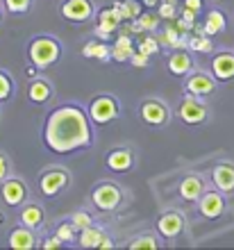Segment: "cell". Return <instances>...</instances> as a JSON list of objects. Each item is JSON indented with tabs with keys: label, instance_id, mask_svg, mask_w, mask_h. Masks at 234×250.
<instances>
[{
	"label": "cell",
	"instance_id": "cell-1",
	"mask_svg": "<svg viewBox=\"0 0 234 250\" xmlns=\"http://www.w3.org/2000/svg\"><path fill=\"white\" fill-rule=\"evenodd\" d=\"M46 146L52 152H73L91 144V127L86 114L73 105L59 107L48 116L43 130Z\"/></svg>",
	"mask_w": 234,
	"mask_h": 250
},
{
	"label": "cell",
	"instance_id": "cell-2",
	"mask_svg": "<svg viewBox=\"0 0 234 250\" xmlns=\"http://www.w3.org/2000/svg\"><path fill=\"white\" fill-rule=\"evenodd\" d=\"M62 55V46L50 37H39L30 43V60L37 68H46V66L55 64Z\"/></svg>",
	"mask_w": 234,
	"mask_h": 250
},
{
	"label": "cell",
	"instance_id": "cell-3",
	"mask_svg": "<svg viewBox=\"0 0 234 250\" xmlns=\"http://www.w3.org/2000/svg\"><path fill=\"white\" fill-rule=\"evenodd\" d=\"M180 119H182L184 123H191V125L202 123V121L207 119V107L198 100V96L189 93L187 98L182 100V105H180Z\"/></svg>",
	"mask_w": 234,
	"mask_h": 250
},
{
	"label": "cell",
	"instance_id": "cell-4",
	"mask_svg": "<svg viewBox=\"0 0 234 250\" xmlns=\"http://www.w3.org/2000/svg\"><path fill=\"white\" fill-rule=\"evenodd\" d=\"M118 114V105L114 98H107V96H100L91 103L89 107V116H91L96 123H109L111 119H116Z\"/></svg>",
	"mask_w": 234,
	"mask_h": 250
},
{
	"label": "cell",
	"instance_id": "cell-5",
	"mask_svg": "<svg viewBox=\"0 0 234 250\" xmlns=\"http://www.w3.org/2000/svg\"><path fill=\"white\" fill-rule=\"evenodd\" d=\"M118 203H121V191H118V187L100 185L96 191H93V205H96L98 209L111 211L118 207Z\"/></svg>",
	"mask_w": 234,
	"mask_h": 250
},
{
	"label": "cell",
	"instance_id": "cell-6",
	"mask_svg": "<svg viewBox=\"0 0 234 250\" xmlns=\"http://www.w3.org/2000/svg\"><path fill=\"white\" fill-rule=\"evenodd\" d=\"M91 2L89 0H66L64 7H62V16L68 21H75V23H82V21L91 19Z\"/></svg>",
	"mask_w": 234,
	"mask_h": 250
},
{
	"label": "cell",
	"instance_id": "cell-7",
	"mask_svg": "<svg viewBox=\"0 0 234 250\" xmlns=\"http://www.w3.org/2000/svg\"><path fill=\"white\" fill-rule=\"evenodd\" d=\"M223 209H225V200L218 191H207L205 196H200V214L205 218L221 216Z\"/></svg>",
	"mask_w": 234,
	"mask_h": 250
},
{
	"label": "cell",
	"instance_id": "cell-8",
	"mask_svg": "<svg viewBox=\"0 0 234 250\" xmlns=\"http://www.w3.org/2000/svg\"><path fill=\"white\" fill-rule=\"evenodd\" d=\"M141 116H143V121L150 125H162L170 114L159 100H146L141 105Z\"/></svg>",
	"mask_w": 234,
	"mask_h": 250
},
{
	"label": "cell",
	"instance_id": "cell-9",
	"mask_svg": "<svg viewBox=\"0 0 234 250\" xmlns=\"http://www.w3.org/2000/svg\"><path fill=\"white\" fill-rule=\"evenodd\" d=\"M212 73L216 80H232L234 78V55L232 53H221L216 55L212 62Z\"/></svg>",
	"mask_w": 234,
	"mask_h": 250
},
{
	"label": "cell",
	"instance_id": "cell-10",
	"mask_svg": "<svg viewBox=\"0 0 234 250\" xmlns=\"http://www.w3.org/2000/svg\"><path fill=\"white\" fill-rule=\"evenodd\" d=\"M182 228H184V221L180 214H175V211H169V214H164V216L157 221V230L162 232L166 239L177 237V234L182 232Z\"/></svg>",
	"mask_w": 234,
	"mask_h": 250
},
{
	"label": "cell",
	"instance_id": "cell-11",
	"mask_svg": "<svg viewBox=\"0 0 234 250\" xmlns=\"http://www.w3.org/2000/svg\"><path fill=\"white\" fill-rule=\"evenodd\" d=\"M2 198H5V203L12 205V207L21 205L27 198L25 185L19 182V180H5V185H2Z\"/></svg>",
	"mask_w": 234,
	"mask_h": 250
},
{
	"label": "cell",
	"instance_id": "cell-12",
	"mask_svg": "<svg viewBox=\"0 0 234 250\" xmlns=\"http://www.w3.org/2000/svg\"><path fill=\"white\" fill-rule=\"evenodd\" d=\"M214 185L223 193H232L234 191V166L232 164H218L214 168Z\"/></svg>",
	"mask_w": 234,
	"mask_h": 250
},
{
	"label": "cell",
	"instance_id": "cell-13",
	"mask_svg": "<svg viewBox=\"0 0 234 250\" xmlns=\"http://www.w3.org/2000/svg\"><path fill=\"white\" fill-rule=\"evenodd\" d=\"M214 80L209 78V75H205V73H195V75H191V78L187 80V89L189 93H193V96H209V93L214 91Z\"/></svg>",
	"mask_w": 234,
	"mask_h": 250
},
{
	"label": "cell",
	"instance_id": "cell-14",
	"mask_svg": "<svg viewBox=\"0 0 234 250\" xmlns=\"http://www.w3.org/2000/svg\"><path fill=\"white\" fill-rule=\"evenodd\" d=\"M32 228H27V225H21V228H16V230L12 232V237H9V246L16 250H30L37 246V239H34Z\"/></svg>",
	"mask_w": 234,
	"mask_h": 250
},
{
	"label": "cell",
	"instance_id": "cell-15",
	"mask_svg": "<svg viewBox=\"0 0 234 250\" xmlns=\"http://www.w3.org/2000/svg\"><path fill=\"white\" fill-rule=\"evenodd\" d=\"M66 185V173L64 171H50L41 178V191L46 196H55L59 189H64Z\"/></svg>",
	"mask_w": 234,
	"mask_h": 250
},
{
	"label": "cell",
	"instance_id": "cell-16",
	"mask_svg": "<svg viewBox=\"0 0 234 250\" xmlns=\"http://www.w3.org/2000/svg\"><path fill=\"white\" fill-rule=\"evenodd\" d=\"M180 196L184 200H198L202 196V180L198 175H189V178L182 180L180 185Z\"/></svg>",
	"mask_w": 234,
	"mask_h": 250
},
{
	"label": "cell",
	"instance_id": "cell-17",
	"mask_svg": "<svg viewBox=\"0 0 234 250\" xmlns=\"http://www.w3.org/2000/svg\"><path fill=\"white\" fill-rule=\"evenodd\" d=\"M193 68V60L187 53H173L169 60V71L173 75H187Z\"/></svg>",
	"mask_w": 234,
	"mask_h": 250
},
{
	"label": "cell",
	"instance_id": "cell-18",
	"mask_svg": "<svg viewBox=\"0 0 234 250\" xmlns=\"http://www.w3.org/2000/svg\"><path fill=\"white\" fill-rule=\"evenodd\" d=\"M107 166L111 171H128L132 168V152L128 150H114L107 155Z\"/></svg>",
	"mask_w": 234,
	"mask_h": 250
},
{
	"label": "cell",
	"instance_id": "cell-19",
	"mask_svg": "<svg viewBox=\"0 0 234 250\" xmlns=\"http://www.w3.org/2000/svg\"><path fill=\"white\" fill-rule=\"evenodd\" d=\"M98 19H100V25L105 27V30H109V32H114L118 25H121V21H123V16H121V12H118V7H105L103 12L98 14Z\"/></svg>",
	"mask_w": 234,
	"mask_h": 250
},
{
	"label": "cell",
	"instance_id": "cell-20",
	"mask_svg": "<svg viewBox=\"0 0 234 250\" xmlns=\"http://www.w3.org/2000/svg\"><path fill=\"white\" fill-rule=\"evenodd\" d=\"M111 55H114V60H116V62L130 60L132 55H134V50H132L130 34H121V37H118L116 43H114V50H111Z\"/></svg>",
	"mask_w": 234,
	"mask_h": 250
},
{
	"label": "cell",
	"instance_id": "cell-21",
	"mask_svg": "<svg viewBox=\"0 0 234 250\" xmlns=\"http://www.w3.org/2000/svg\"><path fill=\"white\" fill-rule=\"evenodd\" d=\"M225 30V16H223L218 9H212L205 19V34L207 37H214V34L223 32Z\"/></svg>",
	"mask_w": 234,
	"mask_h": 250
},
{
	"label": "cell",
	"instance_id": "cell-22",
	"mask_svg": "<svg viewBox=\"0 0 234 250\" xmlns=\"http://www.w3.org/2000/svg\"><path fill=\"white\" fill-rule=\"evenodd\" d=\"M103 237H105V232L100 230V228L89 225V228L82 230V234H80V246H82V248H98L100 241H103Z\"/></svg>",
	"mask_w": 234,
	"mask_h": 250
},
{
	"label": "cell",
	"instance_id": "cell-23",
	"mask_svg": "<svg viewBox=\"0 0 234 250\" xmlns=\"http://www.w3.org/2000/svg\"><path fill=\"white\" fill-rule=\"evenodd\" d=\"M27 96H30L32 103H46L50 98V84H48L46 80H34L32 84H30Z\"/></svg>",
	"mask_w": 234,
	"mask_h": 250
},
{
	"label": "cell",
	"instance_id": "cell-24",
	"mask_svg": "<svg viewBox=\"0 0 234 250\" xmlns=\"http://www.w3.org/2000/svg\"><path fill=\"white\" fill-rule=\"evenodd\" d=\"M118 7V12L123 16V21H137L141 16V5L137 0H123V2H114Z\"/></svg>",
	"mask_w": 234,
	"mask_h": 250
},
{
	"label": "cell",
	"instance_id": "cell-25",
	"mask_svg": "<svg viewBox=\"0 0 234 250\" xmlns=\"http://www.w3.org/2000/svg\"><path fill=\"white\" fill-rule=\"evenodd\" d=\"M41 221H43V211L39 207H34V205H30V207L21 211V223L27 225V228H39Z\"/></svg>",
	"mask_w": 234,
	"mask_h": 250
},
{
	"label": "cell",
	"instance_id": "cell-26",
	"mask_svg": "<svg viewBox=\"0 0 234 250\" xmlns=\"http://www.w3.org/2000/svg\"><path fill=\"white\" fill-rule=\"evenodd\" d=\"M85 57H91V60H107L109 57V48L105 46L103 41H89L85 48H82Z\"/></svg>",
	"mask_w": 234,
	"mask_h": 250
},
{
	"label": "cell",
	"instance_id": "cell-27",
	"mask_svg": "<svg viewBox=\"0 0 234 250\" xmlns=\"http://www.w3.org/2000/svg\"><path fill=\"white\" fill-rule=\"evenodd\" d=\"M189 48L191 50H198V53H212L214 50V43L209 39L207 34H195L193 39L189 41Z\"/></svg>",
	"mask_w": 234,
	"mask_h": 250
},
{
	"label": "cell",
	"instance_id": "cell-28",
	"mask_svg": "<svg viewBox=\"0 0 234 250\" xmlns=\"http://www.w3.org/2000/svg\"><path fill=\"white\" fill-rule=\"evenodd\" d=\"M137 23L141 25L143 32H155L157 25H159V16L157 14H141L137 19Z\"/></svg>",
	"mask_w": 234,
	"mask_h": 250
},
{
	"label": "cell",
	"instance_id": "cell-29",
	"mask_svg": "<svg viewBox=\"0 0 234 250\" xmlns=\"http://www.w3.org/2000/svg\"><path fill=\"white\" fill-rule=\"evenodd\" d=\"M139 50H141V53H146L150 57V55L159 53V41H157L155 37H146V39L139 43Z\"/></svg>",
	"mask_w": 234,
	"mask_h": 250
},
{
	"label": "cell",
	"instance_id": "cell-30",
	"mask_svg": "<svg viewBox=\"0 0 234 250\" xmlns=\"http://www.w3.org/2000/svg\"><path fill=\"white\" fill-rule=\"evenodd\" d=\"M75 230H78V228L73 225V221L71 223H62L57 228V237L62 239V241H73V239H75Z\"/></svg>",
	"mask_w": 234,
	"mask_h": 250
},
{
	"label": "cell",
	"instance_id": "cell-31",
	"mask_svg": "<svg viewBox=\"0 0 234 250\" xmlns=\"http://www.w3.org/2000/svg\"><path fill=\"white\" fill-rule=\"evenodd\" d=\"M5 2H7V9L12 14H23L30 9V2H32V0H5Z\"/></svg>",
	"mask_w": 234,
	"mask_h": 250
},
{
	"label": "cell",
	"instance_id": "cell-32",
	"mask_svg": "<svg viewBox=\"0 0 234 250\" xmlns=\"http://www.w3.org/2000/svg\"><path fill=\"white\" fill-rule=\"evenodd\" d=\"M73 225L78 228V232L86 230V228L91 225V216H89L86 211H78V214H73Z\"/></svg>",
	"mask_w": 234,
	"mask_h": 250
},
{
	"label": "cell",
	"instance_id": "cell-33",
	"mask_svg": "<svg viewBox=\"0 0 234 250\" xmlns=\"http://www.w3.org/2000/svg\"><path fill=\"white\" fill-rule=\"evenodd\" d=\"M130 248L132 250H139V248H157V241L152 237H139V239H134V241H130Z\"/></svg>",
	"mask_w": 234,
	"mask_h": 250
},
{
	"label": "cell",
	"instance_id": "cell-34",
	"mask_svg": "<svg viewBox=\"0 0 234 250\" xmlns=\"http://www.w3.org/2000/svg\"><path fill=\"white\" fill-rule=\"evenodd\" d=\"M9 93H12V80L5 73H0V100H7Z\"/></svg>",
	"mask_w": 234,
	"mask_h": 250
},
{
	"label": "cell",
	"instance_id": "cell-35",
	"mask_svg": "<svg viewBox=\"0 0 234 250\" xmlns=\"http://www.w3.org/2000/svg\"><path fill=\"white\" fill-rule=\"evenodd\" d=\"M159 16H162V19H166V21H173V19H175V5L164 0L162 5H159Z\"/></svg>",
	"mask_w": 234,
	"mask_h": 250
},
{
	"label": "cell",
	"instance_id": "cell-36",
	"mask_svg": "<svg viewBox=\"0 0 234 250\" xmlns=\"http://www.w3.org/2000/svg\"><path fill=\"white\" fill-rule=\"evenodd\" d=\"M130 60H132V64H134V66H139V68H143V66L148 64V55H146V53H141V50H134V55H132Z\"/></svg>",
	"mask_w": 234,
	"mask_h": 250
},
{
	"label": "cell",
	"instance_id": "cell-37",
	"mask_svg": "<svg viewBox=\"0 0 234 250\" xmlns=\"http://www.w3.org/2000/svg\"><path fill=\"white\" fill-rule=\"evenodd\" d=\"M96 37H98L100 41H107V39L111 37V32H109V30H105L103 25H98V27H96Z\"/></svg>",
	"mask_w": 234,
	"mask_h": 250
},
{
	"label": "cell",
	"instance_id": "cell-38",
	"mask_svg": "<svg viewBox=\"0 0 234 250\" xmlns=\"http://www.w3.org/2000/svg\"><path fill=\"white\" fill-rule=\"evenodd\" d=\"M62 244H64V241H62L59 237H55V239H48L46 244H43V248H46V250H50V248H59Z\"/></svg>",
	"mask_w": 234,
	"mask_h": 250
},
{
	"label": "cell",
	"instance_id": "cell-39",
	"mask_svg": "<svg viewBox=\"0 0 234 250\" xmlns=\"http://www.w3.org/2000/svg\"><path fill=\"white\" fill-rule=\"evenodd\" d=\"M195 14H198V12H193V9H189V7H184L182 19H184V21H189V23H195Z\"/></svg>",
	"mask_w": 234,
	"mask_h": 250
},
{
	"label": "cell",
	"instance_id": "cell-40",
	"mask_svg": "<svg viewBox=\"0 0 234 250\" xmlns=\"http://www.w3.org/2000/svg\"><path fill=\"white\" fill-rule=\"evenodd\" d=\"M200 5H202V0H187V2H184V7L193 9V12H200Z\"/></svg>",
	"mask_w": 234,
	"mask_h": 250
},
{
	"label": "cell",
	"instance_id": "cell-41",
	"mask_svg": "<svg viewBox=\"0 0 234 250\" xmlns=\"http://www.w3.org/2000/svg\"><path fill=\"white\" fill-rule=\"evenodd\" d=\"M5 175H7V159L0 155V180H5Z\"/></svg>",
	"mask_w": 234,
	"mask_h": 250
},
{
	"label": "cell",
	"instance_id": "cell-42",
	"mask_svg": "<svg viewBox=\"0 0 234 250\" xmlns=\"http://www.w3.org/2000/svg\"><path fill=\"white\" fill-rule=\"evenodd\" d=\"M109 246H114V241H111V239H107V237H103V241H100V246H98V248H109Z\"/></svg>",
	"mask_w": 234,
	"mask_h": 250
},
{
	"label": "cell",
	"instance_id": "cell-43",
	"mask_svg": "<svg viewBox=\"0 0 234 250\" xmlns=\"http://www.w3.org/2000/svg\"><path fill=\"white\" fill-rule=\"evenodd\" d=\"M141 2H143L146 7H155L157 2H159V0H141Z\"/></svg>",
	"mask_w": 234,
	"mask_h": 250
},
{
	"label": "cell",
	"instance_id": "cell-44",
	"mask_svg": "<svg viewBox=\"0 0 234 250\" xmlns=\"http://www.w3.org/2000/svg\"><path fill=\"white\" fill-rule=\"evenodd\" d=\"M166 2H173V5H175V2H177V0H166Z\"/></svg>",
	"mask_w": 234,
	"mask_h": 250
},
{
	"label": "cell",
	"instance_id": "cell-45",
	"mask_svg": "<svg viewBox=\"0 0 234 250\" xmlns=\"http://www.w3.org/2000/svg\"><path fill=\"white\" fill-rule=\"evenodd\" d=\"M0 221H2V216H0Z\"/></svg>",
	"mask_w": 234,
	"mask_h": 250
}]
</instances>
